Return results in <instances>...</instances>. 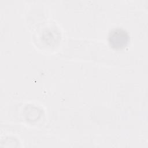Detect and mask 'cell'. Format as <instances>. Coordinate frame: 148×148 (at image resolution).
<instances>
[{
  "label": "cell",
  "instance_id": "6da1fadb",
  "mask_svg": "<svg viewBox=\"0 0 148 148\" xmlns=\"http://www.w3.org/2000/svg\"><path fill=\"white\" fill-rule=\"evenodd\" d=\"M128 36L123 30L117 29L113 31L110 34L109 42L114 48H121L128 42Z\"/></svg>",
  "mask_w": 148,
  "mask_h": 148
}]
</instances>
